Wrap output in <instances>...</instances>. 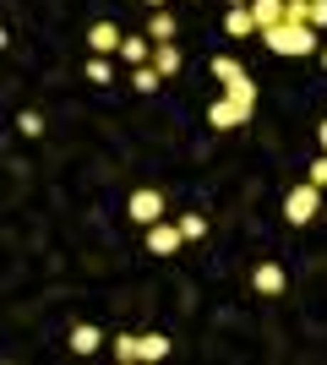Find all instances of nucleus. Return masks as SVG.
<instances>
[{"label":"nucleus","instance_id":"nucleus-26","mask_svg":"<svg viewBox=\"0 0 327 365\" xmlns=\"http://www.w3.org/2000/svg\"><path fill=\"white\" fill-rule=\"evenodd\" d=\"M316 61H322V66H327V44H322V49H316Z\"/></svg>","mask_w":327,"mask_h":365},{"label":"nucleus","instance_id":"nucleus-6","mask_svg":"<svg viewBox=\"0 0 327 365\" xmlns=\"http://www.w3.org/2000/svg\"><path fill=\"white\" fill-rule=\"evenodd\" d=\"M251 289L267 294V300H273V294H284V267H279V262H262V267L251 273Z\"/></svg>","mask_w":327,"mask_h":365},{"label":"nucleus","instance_id":"nucleus-1","mask_svg":"<svg viewBox=\"0 0 327 365\" xmlns=\"http://www.w3.org/2000/svg\"><path fill=\"white\" fill-rule=\"evenodd\" d=\"M262 38H267L273 55H316L322 49L311 22H273V28H262Z\"/></svg>","mask_w":327,"mask_h":365},{"label":"nucleus","instance_id":"nucleus-2","mask_svg":"<svg viewBox=\"0 0 327 365\" xmlns=\"http://www.w3.org/2000/svg\"><path fill=\"white\" fill-rule=\"evenodd\" d=\"M316 191H322L316 180H300L295 191L284 197V218H289V224H311L316 218Z\"/></svg>","mask_w":327,"mask_h":365},{"label":"nucleus","instance_id":"nucleus-7","mask_svg":"<svg viewBox=\"0 0 327 365\" xmlns=\"http://www.w3.org/2000/svg\"><path fill=\"white\" fill-rule=\"evenodd\" d=\"M224 33H229V38H251V33H262V28H256V11H251V6H229Z\"/></svg>","mask_w":327,"mask_h":365},{"label":"nucleus","instance_id":"nucleus-11","mask_svg":"<svg viewBox=\"0 0 327 365\" xmlns=\"http://www.w3.org/2000/svg\"><path fill=\"white\" fill-rule=\"evenodd\" d=\"M158 82H164V71H158L153 61H147V66H137V71H131V88H137V93H158Z\"/></svg>","mask_w":327,"mask_h":365},{"label":"nucleus","instance_id":"nucleus-23","mask_svg":"<svg viewBox=\"0 0 327 365\" xmlns=\"http://www.w3.org/2000/svg\"><path fill=\"white\" fill-rule=\"evenodd\" d=\"M327 22V0H311V28H322Z\"/></svg>","mask_w":327,"mask_h":365},{"label":"nucleus","instance_id":"nucleus-4","mask_svg":"<svg viewBox=\"0 0 327 365\" xmlns=\"http://www.w3.org/2000/svg\"><path fill=\"white\" fill-rule=\"evenodd\" d=\"M180 240H186V235H180V224H164V218L147 229V251H153V257H175V251H180Z\"/></svg>","mask_w":327,"mask_h":365},{"label":"nucleus","instance_id":"nucleus-22","mask_svg":"<svg viewBox=\"0 0 327 365\" xmlns=\"http://www.w3.org/2000/svg\"><path fill=\"white\" fill-rule=\"evenodd\" d=\"M306 180H316V185H327V153H322V158H316V164H311V175H306Z\"/></svg>","mask_w":327,"mask_h":365},{"label":"nucleus","instance_id":"nucleus-13","mask_svg":"<svg viewBox=\"0 0 327 365\" xmlns=\"http://www.w3.org/2000/svg\"><path fill=\"white\" fill-rule=\"evenodd\" d=\"M120 61L147 66V61H153V44H147V38H125V44H120Z\"/></svg>","mask_w":327,"mask_h":365},{"label":"nucleus","instance_id":"nucleus-25","mask_svg":"<svg viewBox=\"0 0 327 365\" xmlns=\"http://www.w3.org/2000/svg\"><path fill=\"white\" fill-rule=\"evenodd\" d=\"M316 137H322V153H327V120H322V131H316Z\"/></svg>","mask_w":327,"mask_h":365},{"label":"nucleus","instance_id":"nucleus-18","mask_svg":"<svg viewBox=\"0 0 327 365\" xmlns=\"http://www.w3.org/2000/svg\"><path fill=\"white\" fill-rule=\"evenodd\" d=\"M164 354H170V338H164V333H147V338H142V360H164Z\"/></svg>","mask_w":327,"mask_h":365},{"label":"nucleus","instance_id":"nucleus-21","mask_svg":"<svg viewBox=\"0 0 327 365\" xmlns=\"http://www.w3.org/2000/svg\"><path fill=\"white\" fill-rule=\"evenodd\" d=\"M180 235H186V240H202V235H207V218L186 213V218H180Z\"/></svg>","mask_w":327,"mask_h":365},{"label":"nucleus","instance_id":"nucleus-9","mask_svg":"<svg viewBox=\"0 0 327 365\" xmlns=\"http://www.w3.org/2000/svg\"><path fill=\"white\" fill-rule=\"evenodd\" d=\"M175 33H180V22H175V11H153V16H147V38H153V44H170Z\"/></svg>","mask_w":327,"mask_h":365},{"label":"nucleus","instance_id":"nucleus-5","mask_svg":"<svg viewBox=\"0 0 327 365\" xmlns=\"http://www.w3.org/2000/svg\"><path fill=\"white\" fill-rule=\"evenodd\" d=\"M120 44H125V33L115 28V22H93V28H88V49H93V55H120Z\"/></svg>","mask_w":327,"mask_h":365},{"label":"nucleus","instance_id":"nucleus-16","mask_svg":"<svg viewBox=\"0 0 327 365\" xmlns=\"http://www.w3.org/2000/svg\"><path fill=\"white\" fill-rule=\"evenodd\" d=\"M109 349H115V360H120V365H131V360H142V338L120 333V338H115V344H109Z\"/></svg>","mask_w":327,"mask_h":365},{"label":"nucleus","instance_id":"nucleus-27","mask_svg":"<svg viewBox=\"0 0 327 365\" xmlns=\"http://www.w3.org/2000/svg\"><path fill=\"white\" fill-rule=\"evenodd\" d=\"M229 6H251V0H229Z\"/></svg>","mask_w":327,"mask_h":365},{"label":"nucleus","instance_id":"nucleus-19","mask_svg":"<svg viewBox=\"0 0 327 365\" xmlns=\"http://www.w3.org/2000/svg\"><path fill=\"white\" fill-rule=\"evenodd\" d=\"M213 76H218V82H224V88H229V82H240V76H246V71H240V66H234L229 55H218V61H213Z\"/></svg>","mask_w":327,"mask_h":365},{"label":"nucleus","instance_id":"nucleus-12","mask_svg":"<svg viewBox=\"0 0 327 365\" xmlns=\"http://www.w3.org/2000/svg\"><path fill=\"white\" fill-rule=\"evenodd\" d=\"M153 66H158L164 76L180 71V49H175V38H170V44H153Z\"/></svg>","mask_w":327,"mask_h":365},{"label":"nucleus","instance_id":"nucleus-17","mask_svg":"<svg viewBox=\"0 0 327 365\" xmlns=\"http://www.w3.org/2000/svg\"><path fill=\"white\" fill-rule=\"evenodd\" d=\"M16 131H22V137H44V115H38V109H22V115H16Z\"/></svg>","mask_w":327,"mask_h":365},{"label":"nucleus","instance_id":"nucleus-24","mask_svg":"<svg viewBox=\"0 0 327 365\" xmlns=\"http://www.w3.org/2000/svg\"><path fill=\"white\" fill-rule=\"evenodd\" d=\"M142 6H147V11H164V6H170V0H142Z\"/></svg>","mask_w":327,"mask_h":365},{"label":"nucleus","instance_id":"nucleus-8","mask_svg":"<svg viewBox=\"0 0 327 365\" xmlns=\"http://www.w3.org/2000/svg\"><path fill=\"white\" fill-rule=\"evenodd\" d=\"M207 120H213V131H234V125L246 120V109L234 104V98H218V104L207 109Z\"/></svg>","mask_w":327,"mask_h":365},{"label":"nucleus","instance_id":"nucleus-10","mask_svg":"<svg viewBox=\"0 0 327 365\" xmlns=\"http://www.w3.org/2000/svg\"><path fill=\"white\" fill-rule=\"evenodd\" d=\"M284 6H289V0H251V11H256V28H273V22H284Z\"/></svg>","mask_w":327,"mask_h":365},{"label":"nucleus","instance_id":"nucleus-20","mask_svg":"<svg viewBox=\"0 0 327 365\" xmlns=\"http://www.w3.org/2000/svg\"><path fill=\"white\" fill-rule=\"evenodd\" d=\"M88 82H115V66H109L104 55H93V61H88Z\"/></svg>","mask_w":327,"mask_h":365},{"label":"nucleus","instance_id":"nucleus-15","mask_svg":"<svg viewBox=\"0 0 327 365\" xmlns=\"http://www.w3.org/2000/svg\"><path fill=\"white\" fill-rule=\"evenodd\" d=\"M229 98H234V104H240V109H246V115H251V109H256V82H251V76H240V82H229Z\"/></svg>","mask_w":327,"mask_h":365},{"label":"nucleus","instance_id":"nucleus-3","mask_svg":"<svg viewBox=\"0 0 327 365\" xmlns=\"http://www.w3.org/2000/svg\"><path fill=\"white\" fill-rule=\"evenodd\" d=\"M125 213L137 218L142 229H153L158 218H164V191H153V185H142V191H131V202H125Z\"/></svg>","mask_w":327,"mask_h":365},{"label":"nucleus","instance_id":"nucleus-14","mask_svg":"<svg viewBox=\"0 0 327 365\" xmlns=\"http://www.w3.org/2000/svg\"><path fill=\"white\" fill-rule=\"evenodd\" d=\"M98 344H104V338H98V327H88V322H82V327H71V349H77V354H93Z\"/></svg>","mask_w":327,"mask_h":365}]
</instances>
